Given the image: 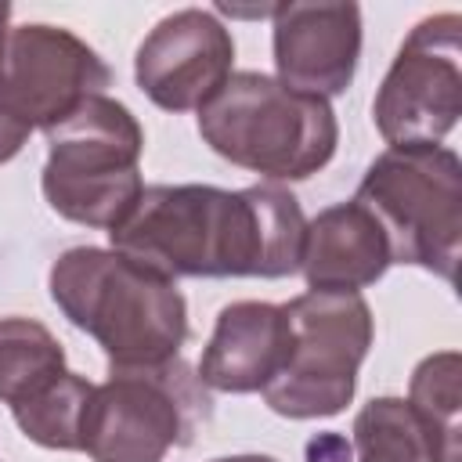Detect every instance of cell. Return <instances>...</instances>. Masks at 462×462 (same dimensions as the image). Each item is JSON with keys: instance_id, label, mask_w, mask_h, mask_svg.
<instances>
[{"instance_id": "cell-1", "label": "cell", "mask_w": 462, "mask_h": 462, "mask_svg": "<svg viewBox=\"0 0 462 462\" xmlns=\"http://www.w3.org/2000/svg\"><path fill=\"white\" fill-rule=\"evenodd\" d=\"M307 217L282 184L242 191L148 184L108 231L112 249L166 278H285L300 271Z\"/></svg>"}, {"instance_id": "cell-2", "label": "cell", "mask_w": 462, "mask_h": 462, "mask_svg": "<svg viewBox=\"0 0 462 462\" xmlns=\"http://www.w3.org/2000/svg\"><path fill=\"white\" fill-rule=\"evenodd\" d=\"M51 300L108 357V368H144L180 357L188 303L173 278L101 245H72L51 263Z\"/></svg>"}, {"instance_id": "cell-3", "label": "cell", "mask_w": 462, "mask_h": 462, "mask_svg": "<svg viewBox=\"0 0 462 462\" xmlns=\"http://www.w3.org/2000/svg\"><path fill=\"white\" fill-rule=\"evenodd\" d=\"M202 141L231 166L278 180H307L328 166L339 123L325 97L300 94L267 72H231L199 108Z\"/></svg>"}, {"instance_id": "cell-4", "label": "cell", "mask_w": 462, "mask_h": 462, "mask_svg": "<svg viewBox=\"0 0 462 462\" xmlns=\"http://www.w3.org/2000/svg\"><path fill=\"white\" fill-rule=\"evenodd\" d=\"M144 130L137 116L105 94L87 97L69 119L47 130L43 199L83 227L112 231L141 199Z\"/></svg>"}, {"instance_id": "cell-5", "label": "cell", "mask_w": 462, "mask_h": 462, "mask_svg": "<svg viewBox=\"0 0 462 462\" xmlns=\"http://www.w3.org/2000/svg\"><path fill=\"white\" fill-rule=\"evenodd\" d=\"M361 202L386 235L393 263H415L455 285L462 256V162L451 148H386L365 170Z\"/></svg>"}, {"instance_id": "cell-6", "label": "cell", "mask_w": 462, "mask_h": 462, "mask_svg": "<svg viewBox=\"0 0 462 462\" xmlns=\"http://www.w3.org/2000/svg\"><path fill=\"white\" fill-rule=\"evenodd\" d=\"M209 415V390L184 357L108 368L83 408L79 451L94 462H162L173 448H188Z\"/></svg>"}, {"instance_id": "cell-7", "label": "cell", "mask_w": 462, "mask_h": 462, "mask_svg": "<svg viewBox=\"0 0 462 462\" xmlns=\"http://www.w3.org/2000/svg\"><path fill=\"white\" fill-rule=\"evenodd\" d=\"M292 325L285 368L260 390L285 419L339 415L357 390V368L372 346V310L361 292H300L282 303Z\"/></svg>"}, {"instance_id": "cell-8", "label": "cell", "mask_w": 462, "mask_h": 462, "mask_svg": "<svg viewBox=\"0 0 462 462\" xmlns=\"http://www.w3.org/2000/svg\"><path fill=\"white\" fill-rule=\"evenodd\" d=\"M462 116V18L440 11L422 18L390 61L372 119L390 148L440 144Z\"/></svg>"}, {"instance_id": "cell-9", "label": "cell", "mask_w": 462, "mask_h": 462, "mask_svg": "<svg viewBox=\"0 0 462 462\" xmlns=\"http://www.w3.org/2000/svg\"><path fill=\"white\" fill-rule=\"evenodd\" d=\"M112 69L76 32L47 22L11 25L0 51V108L29 130H51L87 97L105 94Z\"/></svg>"}, {"instance_id": "cell-10", "label": "cell", "mask_w": 462, "mask_h": 462, "mask_svg": "<svg viewBox=\"0 0 462 462\" xmlns=\"http://www.w3.org/2000/svg\"><path fill=\"white\" fill-rule=\"evenodd\" d=\"M235 40L206 7H184L155 22L134 54V79L166 112H199L227 79Z\"/></svg>"}, {"instance_id": "cell-11", "label": "cell", "mask_w": 462, "mask_h": 462, "mask_svg": "<svg viewBox=\"0 0 462 462\" xmlns=\"http://www.w3.org/2000/svg\"><path fill=\"white\" fill-rule=\"evenodd\" d=\"M274 18V69L285 87L314 97H339L361 58V7L357 4H278Z\"/></svg>"}, {"instance_id": "cell-12", "label": "cell", "mask_w": 462, "mask_h": 462, "mask_svg": "<svg viewBox=\"0 0 462 462\" xmlns=\"http://www.w3.org/2000/svg\"><path fill=\"white\" fill-rule=\"evenodd\" d=\"M292 325L282 303L235 300L217 314L213 336L199 361V379L206 390L220 393H256L289 361Z\"/></svg>"}, {"instance_id": "cell-13", "label": "cell", "mask_w": 462, "mask_h": 462, "mask_svg": "<svg viewBox=\"0 0 462 462\" xmlns=\"http://www.w3.org/2000/svg\"><path fill=\"white\" fill-rule=\"evenodd\" d=\"M390 263L386 235L361 202H336L307 220L300 271L310 292H361Z\"/></svg>"}, {"instance_id": "cell-14", "label": "cell", "mask_w": 462, "mask_h": 462, "mask_svg": "<svg viewBox=\"0 0 462 462\" xmlns=\"http://www.w3.org/2000/svg\"><path fill=\"white\" fill-rule=\"evenodd\" d=\"M357 462H448L433 430L404 397H372L354 415Z\"/></svg>"}, {"instance_id": "cell-15", "label": "cell", "mask_w": 462, "mask_h": 462, "mask_svg": "<svg viewBox=\"0 0 462 462\" xmlns=\"http://www.w3.org/2000/svg\"><path fill=\"white\" fill-rule=\"evenodd\" d=\"M65 372V350L54 332L32 318H0V401L22 404Z\"/></svg>"}, {"instance_id": "cell-16", "label": "cell", "mask_w": 462, "mask_h": 462, "mask_svg": "<svg viewBox=\"0 0 462 462\" xmlns=\"http://www.w3.org/2000/svg\"><path fill=\"white\" fill-rule=\"evenodd\" d=\"M408 404L433 430V437L444 448V458L462 462V430H458L462 357H458V350H440L415 365L411 386H408Z\"/></svg>"}, {"instance_id": "cell-17", "label": "cell", "mask_w": 462, "mask_h": 462, "mask_svg": "<svg viewBox=\"0 0 462 462\" xmlns=\"http://www.w3.org/2000/svg\"><path fill=\"white\" fill-rule=\"evenodd\" d=\"M90 390L94 383L65 368L47 390L14 404L11 415L32 444L51 448V451H79V422H83Z\"/></svg>"}, {"instance_id": "cell-18", "label": "cell", "mask_w": 462, "mask_h": 462, "mask_svg": "<svg viewBox=\"0 0 462 462\" xmlns=\"http://www.w3.org/2000/svg\"><path fill=\"white\" fill-rule=\"evenodd\" d=\"M29 126L25 123H18L7 108H0V162H11L22 148H25V141H29Z\"/></svg>"}, {"instance_id": "cell-19", "label": "cell", "mask_w": 462, "mask_h": 462, "mask_svg": "<svg viewBox=\"0 0 462 462\" xmlns=\"http://www.w3.org/2000/svg\"><path fill=\"white\" fill-rule=\"evenodd\" d=\"M350 444L339 433H321L307 444V462H350Z\"/></svg>"}, {"instance_id": "cell-20", "label": "cell", "mask_w": 462, "mask_h": 462, "mask_svg": "<svg viewBox=\"0 0 462 462\" xmlns=\"http://www.w3.org/2000/svg\"><path fill=\"white\" fill-rule=\"evenodd\" d=\"M213 462H278L271 455H227V458H213Z\"/></svg>"}, {"instance_id": "cell-21", "label": "cell", "mask_w": 462, "mask_h": 462, "mask_svg": "<svg viewBox=\"0 0 462 462\" xmlns=\"http://www.w3.org/2000/svg\"><path fill=\"white\" fill-rule=\"evenodd\" d=\"M11 22V4H0V51H4V40H7V25Z\"/></svg>"}]
</instances>
